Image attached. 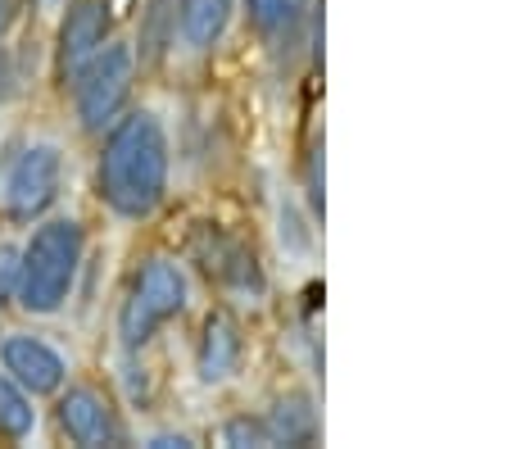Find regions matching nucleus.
Returning <instances> with one entry per match:
<instances>
[{"instance_id":"1","label":"nucleus","mask_w":512,"mask_h":449,"mask_svg":"<svg viewBox=\"0 0 512 449\" xmlns=\"http://www.w3.org/2000/svg\"><path fill=\"white\" fill-rule=\"evenodd\" d=\"M168 173H173V150H168V132L159 123V114L155 109H132V114L123 109L105 127V141H100V205L109 214L127 218V223H145L168 200Z\"/></svg>"},{"instance_id":"2","label":"nucleus","mask_w":512,"mask_h":449,"mask_svg":"<svg viewBox=\"0 0 512 449\" xmlns=\"http://www.w3.org/2000/svg\"><path fill=\"white\" fill-rule=\"evenodd\" d=\"M82 259H87V227L78 218H46L23 245L19 291H14L19 309L37 313V318L59 313L78 286Z\"/></svg>"},{"instance_id":"3","label":"nucleus","mask_w":512,"mask_h":449,"mask_svg":"<svg viewBox=\"0 0 512 449\" xmlns=\"http://www.w3.org/2000/svg\"><path fill=\"white\" fill-rule=\"evenodd\" d=\"M191 300V282H186L182 264L168 254H150L127 282V295L118 304V341L123 350H145L173 318L186 313Z\"/></svg>"},{"instance_id":"4","label":"nucleus","mask_w":512,"mask_h":449,"mask_svg":"<svg viewBox=\"0 0 512 449\" xmlns=\"http://www.w3.org/2000/svg\"><path fill=\"white\" fill-rule=\"evenodd\" d=\"M73 109H78L82 132H105L127 109L136 87V50L127 41H105L96 55L73 73Z\"/></svg>"},{"instance_id":"5","label":"nucleus","mask_w":512,"mask_h":449,"mask_svg":"<svg viewBox=\"0 0 512 449\" xmlns=\"http://www.w3.org/2000/svg\"><path fill=\"white\" fill-rule=\"evenodd\" d=\"M64 191V150L55 141H32L5 168V182H0V200H5V214L14 223H32L41 218Z\"/></svg>"},{"instance_id":"6","label":"nucleus","mask_w":512,"mask_h":449,"mask_svg":"<svg viewBox=\"0 0 512 449\" xmlns=\"http://www.w3.org/2000/svg\"><path fill=\"white\" fill-rule=\"evenodd\" d=\"M191 259L213 286L223 291H236V295H263V268L254 259V250L236 236H227L223 227H200L191 236Z\"/></svg>"},{"instance_id":"7","label":"nucleus","mask_w":512,"mask_h":449,"mask_svg":"<svg viewBox=\"0 0 512 449\" xmlns=\"http://www.w3.org/2000/svg\"><path fill=\"white\" fill-rule=\"evenodd\" d=\"M109 41V0H68L55 37V78L73 82V73Z\"/></svg>"},{"instance_id":"8","label":"nucleus","mask_w":512,"mask_h":449,"mask_svg":"<svg viewBox=\"0 0 512 449\" xmlns=\"http://www.w3.org/2000/svg\"><path fill=\"white\" fill-rule=\"evenodd\" d=\"M59 431H64L73 445H123L127 431L118 409L96 391V386H73V391L59 395Z\"/></svg>"},{"instance_id":"9","label":"nucleus","mask_w":512,"mask_h":449,"mask_svg":"<svg viewBox=\"0 0 512 449\" xmlns=\"http://www.w3.org/2000/svg\"><path fill=\"white\" fill-rule=\"evenodd\" d=\"M0 363H5V377H14L28 395H55L64 391L68 363L55 345H46L41 336L14 332L0 341Z\"/></svg>"},{"instance_id":"10","label":"nucleus","mask_w":512,"mask_h":449,"mask_svg":"<svg viewBox=\"0 0 512 449\" xmlns=\"http://www.w3.org/2000/svg\"><path fill=\"white\" fill-rule=\"evenodd\" d=\"M245 363V332L227 309H213L200 327V345H195V372L204 386H223L241 372Z\"/></svg>"},{"instance_id":"11","label":"nucleus","mask_w":512,"mask_h":449,"mask_svg":"<svg viewBox=\"0 0 512 449\" xmlns=\"http://www.w3.org/2000/svg\"><path fill=\"white\" fill-rule=\"evenodd\" d=\"M236 14V0H177V32L191 50H213L227 37Z\"/></svg>"},{"instance_id":"12","label":"nucleus","mask_w":512,"mask_h":449,"mask_svg":"<svg viewBox=\"0 0 512 449\" xmlns=\"http://www.w3.org/2000/svg\"><path fill=\"white\" fill-rule=\"evenodd\" d=\"M263 422H268L272 445H313V440H318V431H322L318 409H313V400L304 391L281 395Z\"/></svg>"},{"instance_id":"13","label":"nucleus","mask_w":512,"mask_h":449,"mask_svg":"<svg viewBox=\"0 0 512 449\" xmlns=\"http://www.w3.org/2000/svg\"><path fill=\"white\" fill-rule=\"evenodd\" d=\"M309 0H250V23L263 41H286L290 32L300 28V19Z\"/></svg>"},{"instance_id":"14","label":"nucleus","mask_w":512,"mask_h":449,"mask_svg":"<svg viewBox=\"0 0 512 449\" xmlns=\"http://www.w3.org/2000/svg\"><path fill=\"white\" fill-rule=\"evenodd\" d=\"M173 0H150V10L141 14V64L164 59V50L177 41V10H168Z\"/></svg>"},{"instance_id":"15","label":"nucleus","mask_w":512,"mask_h":449,"mask_svg":"<svg viewBox=\"0 0 512 449\" xmlns=\"http://www.w3.org/2000/svg\"><path fill=\"white\" fill-rule=\"evenodd\" d=\"M32 427H37L32 395L14 377H0V436L23 440V436H32Z\"/></svg>"},{"instance_id":"16","label":"nucleus","mask_w":512,"mask_h":449,"mask_svg":"<svg viewBox=\"0 0 512 449\" xmlns=\"http://www.w3.org/2000/svg\"><path fill=\"white\" fill-rule=\"evenodd\" d=\"M223 445H272L268 422L263 418H236L223 427Z\"/></svg>"},{"instance_id":"17","label":"nucleus","mask_w":512,"mask_h":449,"mask_svg":"<svg viewBox=\"0 0 512 449\" xmlns=\"http://www.w3.org/2000/svg\"><path fill=\"white\" fill-rule=\"evenodd\" d=\"M19 245H0V304H10L14 291H19Z\"/></svg>"},{"instance_id":"18","label":"nucleus","mask_w":512,"mask_h":449,"mask_svg":"<svg viewBox=\"0 0 512 449\" xmlns=\"http://www.w3.org/2000/svg\"><path fill=\"white\" fill-rule=\"evenodd\" d=\"M23 10H28V0H0V41L14 32V23L23 19Z\"/></svg>"},{"instance_id":"19","label":"nucleus","mask_w":512,"mask_h":449,"mask_svg":"<svg viewBox=\"0 0 512 449\" xmlns=\"http://www.w3.org/2000/svg\"><path fill=\"white\" fill-rule=\"evenodd\" d=\"M150 445H155V449H191L195 440L191 436H155Z\"/></svg>"},{"instance_id":"20","label":"nucleus","mask_w":512,"mask_h":449,"mask_svg":"<svg viewBox=\"0 0 512 449\" xmlns=\"http://www.w3.org/2000/svg\"><path fill=\"white\" fill-rule=\"evenodd\" d=\"M37 5H46V10H55V5H64V0H37Z\"/></svg>"}]
</instances>
